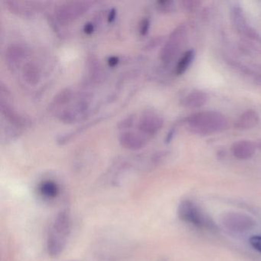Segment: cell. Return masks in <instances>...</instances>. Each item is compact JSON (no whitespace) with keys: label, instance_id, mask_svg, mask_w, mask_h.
<instances>
[{"label":"cell","instance_id":"1","mask_svg":"<svg viewBox=\"0 0 261 261\" xmlns=\"http://www.w3.org/2000/svg\"><path fill=\"white\" fill-rule=\"evenodd\" d=\"M186 125L192 134L209 136L227 129L228 121L225 116L215 111H205L189 116Z\"/></svg>","mask_w":261,"mask_h":261},{"label":"cell","instance_id":"2","mask_svg":"<svg viewBox=\"0 0 261 261\" xmlns=\"http://www.w3.org/2000/svg\"><path fill=\"white\" fill-rule=\"evenodd\" d=\"M71 231V218L68 210L62 211L56 216L48 232L47 250L51 256H58L66 247Z\"/></svg>","mask_w":261,"mask_h":261},{"label":"cell","instance_id":"3","mask_svg":"<svg viewBox=\"0 0 261 261\" xmlns=\"http://www.w3.org/2000/svg\"><path fill=\"white\" fill-rule=\"evenodd\" d=\"M177 213L181 221L201 230L212 232L218 230V227L213 220L204 213V211L196 203L191 200L181 201L178 204Z\"/></svg>","mask_w":261,"mask_h":261},{"label":"cell","instance_id":"4","mask_svg":"<svg viewBox=\"0 0 261 261\" xmlns=\"http://www.w3.org/2000/svg\"><path fill=\"white\" fill-rule=\"evenodd\" d=\"M187 38V28L180 25L175 29L169 36L164 48L161 51V59L165 63L169 64L179 54L186 43Z\"/></svg>","mask_w":261,"mask_h":261},{"label":"cell","instance_id":"5","mask_svg":"<svg viewBox=\"0 0 261 261\" xmlns=\"http://www.w3.org/2000/svg\"><path fill=\"white\" fill-rule=\"evenodd\" d=\"M223 225L227 230L233 233H244L251 230L255 226L252 217L240 212H228L221 219Z\"/></svg>","mask_w":261,"mask_h":261},{"label":"cell","instance_id":"6","mask_svg":"<svg viewBox=\"0 0 261 261\" xmlns=\"http://www.w3.org/2000/svg\"><path fill=\"white\" fill-rule=\"evenodd\" d=\"M256 144L250 140H239L231 146L232 155L240 160H249L256 152Z\"/></svg>","mask_w":261,"mask_h":261},{"label":"cell","instance_id":"7","mask_svg":"<svg viewBox=\"0 0 261 261\" xmlns=\"http://www.w3.org/2000/svg\"><path fill=\"white\" fill-rule=\"evenodd\" d=\"M259 116L254 110H247L241 114L234 123L236 129L248 130L253 129L259 123Z\"/></svg>","mask_w":261,"mask_h":261},{"label":"cell","instance_id":"8","mask_svg":"<svg viewBox=\"0 0 261 261\" xmlns=\"http://www.w3.org/2000/svg\"><path fill=\"white\" fill-rule=\"evenodd\" d=\"M230 19H231L233 27H234L237 32L244 36L246 32L248 30L250 27L247 24L244 10L241 8V6L234 5L231 7Z\"/></svg>","mask_w":261,"mask_h":261},{"label":"cell","instance_id":"9","mask_svg":"<svg viewBox=\"0 0 261 261\" xmlns=\"http://www.w3.org/2000/svg\"><path fill=\"white\" fill-rule=\"evenodd\" d=\"M208 101V95L202 91H194L189 93L182 100V106L189 109H198Z\"/></svg>","mask_w":261,"mask_h":261},{"label":"cell","instance_id":"10","mask_svg":"<svg viewBox=\"0 0 261 261\" xmlns=\"http://www.w3.org/2000/svg\"><path fill=\"white\" fill-rule=\"evenodd\" d=\"M38 192L44 199L53 200L57 198L60 193V188L56 181L46 180L39 184Z\"/></svg>","mask_w":261,"mask_h":261},{"label":"cell","instance_id":"11","mask_svg":"<svg viewBox=\"0 0 261 261\" xmlns=\"http://www.w3.org/2000/svg\"><path fill=\"white\" fill-rule=\"evenodd\" d=\"M163 119L157 115H148L140 123V128L148 134H155L163 126Z\"/></svg>","mask_w":261,"mask_h":261},{"label":"cell","instance_id":"12","mask_svg":"<svg viewBox=\"0 0 261 261\" xmlns=\"http://www.w3.org/2000/svg\"><path fill=\"white\" fill-rule=\"evenodd\" d=\"M195 57V51L194 49H189L186 51L184 54L181 56L177 63L175 72L178 75H181L184 74L189 67L193 63L194 59Z\"/></svg>","mask_w":261,"mask_h":261},{"label":"cell","instance_id":"13","mask_svg":"<svg viewBox=\"0 0 261 261\" xmlns=\"http://www.w3.org/2000/svg\"><path fill=\"white\" fill-rule=\"evenodd\" d=\"M181 4L186 11L193 12L201 6V2L198 0H184Z\"/></svg>","mask_w":261,"mask_h":261},{"label":"cell","instance_id":"14","mask_svg":"<svg viewBox=\"0 0 261 261\" xmlns=\"http://www.w3.org/2000/svg\"><path fill=\"white\" fill-rule=\"evenodd\" d=\"M27 68L25 74L27 77V80L30 81V82H36L38 80V73L35 70L34 67L30 65Z\"/></svg>","mask_w":261,"mask_h":261},{"label":"cell","instance_id":"15","mask_svg":"<svg viewBox=\"0 0 261 261\" xmlns=\"http://www.w3.org/2000/svg\"><path fill=\"white\" fill-rule=\"evenodd\" d=\"M250 244L255 250L261 253V236L252 237L250 239Z\"/></svg>","mask_w":261,"mask_h":261},{"label":"cell","instance_id":"16","mask_svg":"<svg viewBox=\"0 0 261 261\" xmlns=\"http://www.w3.org/2000/svg\"><path fill=\"white\" fill-rule=\"evenodd\" d=\"M162 10L165 12L172 11L174 9V3L172 1H161L159 2Z\"/></svg>","mask_w":261,"mask_h":261},{"label":"cell","instance_id":"17","mask_svg":"<svg viewBox=\"0 0 261 261\" xmlns=\"http://www.w3.org/2000/svg\"><path fill=\"white\" fill-rule=\"evenodd\" d=\"M149 27V19H144L142 22L141 27H140V33L141 34L145 35L148 32Z\"/></svg>","mask_w":261,"mask_h":261},{"label":"cell","instance_id":"18","mask_svg":"<svg viewBox=\"0 0 261 261\" xmlns=\"http://www.w3.org/2000/svg\"><path fill=\"white\" fill-rule=\"evenodd\" d=\"M108 63L111 66H115L118 63V59L117 57H111L108 61Z\"/></svg>","mask_w":261,"mask_h":261},{"label":"cell","instance_id":"19","mask_svg":"<svg viewBox=\"0 0 261 261\" xmlns=\"http://www.w3.org/2000/svg\"><path fill=\"white\" fill-rule=\"evenodd\" d=\"M253 81L258 85H261V74H255L253 77Z\"/></svg>","mask_w":261,"mask_h":261},{"label":"cell","instance_id":"20","mask_svg":"<svg viewBox=\"0 0 261 261\" xmlns=\"http://www.w3.org/2000/svg\"><path fill=\"white\" fill-rule=\"evenodd\" d=\"M93 30H94V28H93V25H91V24H88V25H85V33H88V34H90V33H92Z\"/></svg>","mask_w":261,"mask_h":261},{"label":"cell","instance_id":"21","mask_svg":"<svg viewBox=\"0 0 261 261\" xmlns=\"http://www.w3.org/2000/svg\"><path fill=\"white\" fill-rule=\"evenodd\" d=\"M114 17H115V11H114V10H112L111 13H110L109 21H112Z\"/></svg>","mask_w":261,"mask_h":261},{"label":"cell","instance_id":"22","mask_svg":"<svg viewBox=\"0 0 261 261\" xmlns=\"http://www.w3.org/2000/svg\"><path fill=\"white\" fill-rule=\"evenodd\" d=\"M255 144H256V149L261 150V140H258L257 142L255 143Z\"/></svg>","mask_w":261,"mask_h":261}]
</instances>
